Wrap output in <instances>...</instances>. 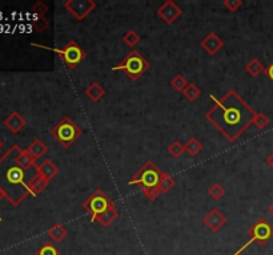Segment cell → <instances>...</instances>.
Wrapping results in <instances>:
<instances>
[{
  "label": "cell",
  "mask_w": 273,
  "mask_h": 255,
  "mask_svg": "<svg viewBox=\"0 0 273 255\" xmlns=\"http://www.w3.org/2000/svg\"><path fill=\"white\" fill-rule=\"evenodd\" d=\"M143 194L145 195V198H148L149 201H156L162 193L158 188H155V189H143Z\"/></svg>",
  "instance_id": "cell-33"
},
{
  "label": "cell",
  "mask_w": 273,
  "mask_h": 255,
  "mask_svg": "<svg viewBox=\"0 0 273 255\" xmlns=\"http://www.w3.org/2000/svg\"><path fill=\"white\" fill-rule=\"evenodd\" d=\"M245 70H247L252 77H257V76H260L261 73H264L265 66L263 65V63H261L259 59H252V60L245 65Z\"/></svg>",
  "instance_id": "cell-21"
},
{
  "label": "cell",
  "mask_w": 273,
  "mask_h": 255,
  "mask_svg": "<svg viewBox=\"0 0 273 255\" xmlns=\"http://www.w3.org/2000/svg\"><path fill=\"white\" fill-rule=\"evenodd\" d=\"M200 95H201V91H200L199 87H197L196 84H193V82H189L188 87L182 91V96H184L188 101H190V103H194L196 100L199 99Z\"/></svg>",
  "instance_id": "cell-23"
},
{
  "label": "cell",
  "mask_w": 273,
  "mask_h": 255,
  "mask_svg": "<svg viewBox=\"0 0 273 255\" xmlns=\"http://www.w3.org/2000/svg\"><path fill=\"white\" fill-rule=\"evenodd\" d=\"M240 255H241V254H240Z\"/></svg>",
  "instance_id": "cell-39"
},
{
  "label": "cell",
  "mask_w": 273,
  "mask_h": 255,
  "mask_svg": "<svg viewBox=\"0 0 273 255\" xmlns=\"http://www.w3.org/2000/svg\"><path fill=\"white\" fill-rule=\"evenodd\" d=\"M168 154L174 158H180V157L185 153V148H184V144H182L180 141L175 140L172 141L170 145H168Z\"/></svg>",
  "instance_id": "cell-25"
},
{
  "label": "cell",
  "mask_w": 273,
  "mask_h": 255,
  "mask_svg": "<svg viewBox=\"0 0 273 255\" xmlns=\"http://www.w3.org/2000/svg\"><path fill=\"white\" fill-rule=\"evenodd\" d=\"M31 11H32L36 16H44L47 13V11H48V5H47L46 3H43L42 0H39V1H36V3L32 5Z\"/></svg>",
  "instance_id": "cell-31"
},
{
  "label": "cell",
  "mask_w": 273,
  "mask_h": 255,
  "mask_svg": "<svg viewBox=\"0 0 273 255\" xmlns=\"http://www.w3.org/2000/svg\"><path fill=\"white\" fill-rule=\"evenodd\" d=\"M267 164H268L269 166H271V168L273 169V153H272V154H271V156L268 157V158H267Z\"/></svg>",
  "instance_id": "cell-35"
},
{
  "label": "cell",
  "mask_w": 273,
  "mask_h": 255,
  "mask_svg": "<svg viewBox=\"0 0 273 255\" xmlns=\"http://www.w3.org/2000/svg\"><path fill=\"white\" fill-rule=\"evenodd\" d=\"M223 5L228 9V11L236 12L237 9L243 5V1H241V0H224Z\"/></svg>",
  "instance_id": "cell-32"
},
{
  "label": "cell",
  "mask_w": 273,
  "mask_h": 255,
  "mask_svg": "<svg viewBox=\"0 0 273 255\" xmlns=\"http://www.w3.org/2000/svg\"><path fill=\"white\" fill-rule=\"evenodd\" d=\"M48 184L50 182L47 181V180H44V178L39 177V176H36V177L33 178L32 182H31V193H32L33 197H36V195H39V194H42L44 190L47 189V186H48Z\"/></svg>",
  "instance_id": "cell-22"
},
{
  "label": "cell",
  "mask_w": 273,
  "mask_h": 255,
  "mask_svg": "<svg viewBox=\"0 0 273 255\" xmlns=\"http://www.w3.org/2000/svg\"><path fill=\"white\" fill-rule=\"evenodd\" d=\"M1 149H3V141L0 138V152H1Z\"/></svg>",
  "instance_id": "cell-37"
},
{
  "label": "cell",
  "mask_w": 273,
  "mask_h": 255,
  "mask_svg": "<svg viewBox=\"0 0 273 255\" xmlns=\"http://www.w3.org/2000/svg\"><path fill=\"white\" fill-rule=\"evenodd\" d=\"M249 241L245 243L244 246H241L236 253L232 255H240L244 250H247L253 242L259 243V246H265L267 243L273 238V226L269 223L267 218H259L252 226L248 229Z\"/></svg>",
  "instance_id": "cell-6"
},
{
  "label": "cell",
  "mask_w": 273,
  "mask_h": 255,
  "mask_svg": "<svg viewBox=\"0 0 273 255\" xmlns=\"http://www.w3.org/2000/svg\"><path fill=\"white\" fill-rule=\"evenodd\" d=\"M117 217H119V211L116 210V207H112V209H109L108 211H105V213H103L101 215H99V217L96 218V222H99L103 227H109L112 223L117 219Z\"/></svg>",
  "instance_id": "cell-18"
},
{
  "label": "cell",
  "mask_w": 273,
  "mask_h": 255,
  "mask_svg": "<svg viewBox=\"0 0 273 255\" xmlns=\"http://www.w3.org/2000/svg\"><path fill=\"white\" fill-rule=\"evenodd\" d=\"M253 125L257 128V129H265V128L269 125V119L268 116L264 115V113H259L256 112V116H255V119H253Z\"/></svg>",
  "instance_id": "cell-29"
},
{
  "label": "cell",
  "mask_w": 273,
  "mask_h": 255,
  "mask_svg": "<svg viewBox=\"0 0 273 255\" xmlns=\"http://www.w3.org/2000/svg\"><path fill=\"white\" fill-rule=\"evenodd\" d=\"M170 84H171V87L174 88L175 91L182 92V91H184V89L188 87V84H189V82L186 81V78L184 77L182 74L179 73V74H175L174 77L171 78Z\"/></svg>",
  "instance_id": "cell-26"
},
{
  "label": "cell",
  "mask_w": 273,
  "mask_h": 255,
  "mask_svg": "<svg viewBox=\"0 0 273 255\" xmlns=\"http://www.w3.org/2000/svg\"><path fill=\"white\" fill-rule=\"evenodd\" d=\"M268 211H269V213H271V214L273 215V202H272V203H271V205H269V207H268Z\"/></svg>",
  "instance_id": "cell-36"
},
{
  "label": "cell",
  "mask_w": 273,
  "mask_h": 255,
  "mask_svg": "<svg viewBox=\"0 0 273 255\" xmlns=\"http://www.w3.org/2000/svg\"><path fill=\"white\" fill-rule=\"evenodd\" d=\"M47 234H48V237H50L54 242L59 243L63 242V239H66V237L68 235V231H67L66 227L63 226V225H60V223H55L54 226L48 229Z\"/></svg>",
  "instance_id": "cell-17"
},
{
  "label": "cell",
  "mask_w": 273,
  "mask_h": 255,
  "mask_svg": "<svg viewBox=\"0 0 273 255\" xmlns=\"http://www.w3.org/2000/svg\"><path fill=\"white\" fill-rule=\"evenodd\" d=\"M149 63L145 60V58L140 52L132 50L117 65L112 68L113 72L121 70L127 74V77L132 81H137L143 74L149 69Z\"/></svg>",
  "instance_id": "cell-3"
},
{
  "label": "cell",
  "mask_w": 273,
  "mask_h": 255,
  "mask_svg": "<svg viewBox=\"0 0 273 255\" xmlns=\"http://www.w3.org/2000/svg\"><path fill=\"white\" fill-rule=\"evenodd\" d=\"M182 9L179 7L174 0H167L158 8V16L163 19L167 24H172L182 16Z\"/></svg>",
  "instance_id": "cell-10"
},
{
  "label": "cell",
  "mask_w": 273,
  "mask_h": 255,
  "mask_svg": "<svg viewBox=\"0 0 273 255\" xmlns=\"http://www.w3.org/2000/svg\"><path fill=\"white\" fill-rule=\"evenodd\" d=\"M48 27H50V21L47 20L44 16H36L32 20V28L37 32L43 33Z\"/></svg>",
  "instance_id": "cell-28"
},
{
  "label": "cell",
  "mask_w": 273,
  "mask_h": 255,
  "mask_svg": "<svg viewBox=\"0 0 273 255\" xmlns=\"http://www.w3.org/2000/svg\"><path fill=\"white\" fill-rule=\"evenodd\" d=\"M35 255H60V251H59L52 243L47 242L36 251V254Z\"/></svg>",
  "instance_id": "cell-30"
},
{
  "label": "cell",
  "mask_w": 273,
  "mask_h": 255,
  "mask_svg": "<svg viewBox=\"0 0 273 255\" xmlns=\"http://www.w3.org/2000/svg\"><path fill=\"white\" fill-rule=\"evenodd\" d=\"M175 185H176V180H175V177H172V176H170V174H167L163 172L162 180H160L158 186V189L160 190V193L162 194L170 193L171 190L175 188Z\"/></svg>",
  "instance_id": "cell-19"
},
{
  "label": "cell",
  "mask_w": 273,
  "mask_h": 255,
  "mask_svg": "<svg viewBox=\"0 0 273 255\" xmlns=\"http://www.w3.org/2000/svg\"><path fill=\"white\" fill-rule=\"evenodd\" d=\"M209 97L213 100V105L205 119L229 142H235L252 125L256 112L235 89L228 91L221 99L212 95Z\"/></svg>",
  "instance_id": "cell-1"
},
{
  "label": "cell",
  "mask_w": 273,
  "mask_h": 255,
  "mask_svg": "<svg viewBox=\"0 0 273 255\" xmlns=\"http://www.w3.org/2000/svg\"><path fill=\"white\" fill-rule=\"evenodd\" d=\"M17 145H12L0 157V193L12 206L20 205L28 195H32L29 186L37 176L36 166L25 169L17 161Z\"/></svg>",
  "instance_id": "cell-2"
},
{
  "label": "cell",
  "mask_w": 273,
  "mask_h": 255,
  "mask_svg": "<svg viewBox=\"0 0 273 255\" xmlns=\"http://www.w3.org/2000/svg\"><path fill=\"white\" fill-rule=\"evenodd\" d=\"M33 46L40 47V48H44V50L55 52V54L59 56V59L66 64L67 68H70V69L76 68V66L79 65L80 63L86 59V52H84L83 48L79 46V43L75 40L68 41L63 48H50V47L37 46V44H33Z\"/></svg>",
  "instance_id": "cell-7"
},
{
  "label": "cell",
  "mask_w": 273,
  "mask_h": 255,
  "mask_svg": "<svg viewBox=\"0 0 273 255\" xmlns=\"http://www.w3.org/2000/svg\"><path fill=\"white\" fill-rule=\"evenodd\" d=\"M163 170L153 164L152 161H147L139 170H137L132 180L128 182L129 186L137 185L143 189H155L158 188L159 182L162 180Z\"/></svg>",
  "instance_id": "cell-4"
},
{
  "label": "cell",
  "mask_w": 273,
  "mask_h": 255,
  "mask_svg": "<svg viewBox=\"0 0 273 255\" xmlns=\"http://www.w3.org/2000/svg\"><path fill=\"white\" fill-rule=\"evenodd\" d=\"M185 152L189 154L190 157H196L201 150H203V144L200 142L196 137H190L189 140L184 144Z\"/></svg>",
  "instance_id": "cell-20"
},
{
  "label": "cell",
  "mask_w": 273,
  "mask_h": 255,
  "mask_svg": "<svg viewBox=\"0 0 273 255\" xmlns=\"http://www.w3.org/2000/svg\"><path fill=\"white\" fill-rule=\"evenodd\" d=\"M25 125H27V121H25L24 117L19 112H12L4 120V127L8 129L9 132L15 133V134L20 132V130H23Z\"/></svg>",
  "instance_id": "cell-13"
},
{
  "label": "cell",
  "mask_w": 273,
  "mask_h": 255,
  "mask_svg": "<svg viewBox=\"0 0 273 255\" xmlns=\"http://www.w3.org/2000/svg\"><path fill=\"white\" fill-rule=\"evenodd\" d=\"M224 44H225L224 40L216 32H208L207 35H205V37H203L201 41H200V47H201L209 56H215V55H217V52L223 48Z\"/></svg>",
  "instance_id": "cell-12"
},
{
  "label": "cell",
  "mask_w": 273,
  "mask_h": 255,
  "mask_svg": "<svg viewBox=\"0 0 273 255\" xmlns=\"http://www.w3.org/2000/svg\"><path fill=\"white\" fill-rule=\"evenodd\" d=\"M64 8L78 21H83L96 9L93 0H67L64 1Z\"/></svg>",
  "instance_id": "cell-9"
},
{
  "label": "cell",
  "mask_w": 273,
  "mask_h": 255,
  "mask_svg": "<svg viewBox=\"0 0 273 255\" xmlns=\"http://www.w3.org/2000/svg\"><path fill=\"white\" fill-rule=\"evenodd\" d=\"M51 134L64 148H70L82 136V129L70 117H63L54 128H51Z\"/></svg>",
  "instance_id": "cell-5"
},
{
  "label": "cell",
  "mask_w": 273,
  "mask_h": 255,
  "mask_svg": "<svg viewBox=\"0 0 273 255\" xmlns=\"http://www.w3.org/2000/svg\"><path fill=\"white\" fill-rule=\"evenodd\" d=\"M84 95L87 96L88 99L93 101V103H99L100 100L105 96V89H104L99 82H91L86 89H84Z\"/></svg>",
  "instance_id": "cell-16"
},
{
  "label": "cell",
  "mask_w": 273,
  "mask_h": 255,
  "mask_svg": "<svg viewBox=\"0 0 273 255\" xmlns=\"http://www.w3.org/2000/svg\"><path fill=\"white\" fill-rule=\"evenodd\" d=\"M36 173L39 177L44 178L50 182L59 174V168L51 160H44L42 164L36 166Z\"/></svg>",
  "instance_id": "cell-14"
},
{
  "label": "cell",
  "mask_w": 273,
  "mask_h": 255,
  "mask_svg": "<svg viewBox=\"0 0 273 255\" xmlns=\"http://www.w3.org/2000/svg\"><path fill=\"white\" fill-rule=\"evenodd\" d=\"M28 154L32 157L33 160H40L47 152H48V146H47L42 140H39V138H35V140L29 144V146L25 149Z\"/></svg>",
  "instance_id": "cell-15"
},
{
  "label": "cell",
  "mask_w": 273,
  "mask_h": 255,
  "mask_svg": "<svg viewBox=\"0 0 273 255\" xmlns=\"http://www.w3.org/2000/svg\"><path fill=\"white\" fill-rule=\"evenodd\" d=\"M203 223L211 231L217 233L227 223V217H225V214L221 210L217 209V207H213L203 217Z\"/></svg>",
  "instance_id": "cell-11"
},
{
  "label": "cell",
  "mask_w": 273,
  "mask_h": 255,
  "mask_svg": "<svg viewBox=\"0 0 273 255\" xmlns=\"http://www.w3.org/2000/svg\"><path fill=\"white\" fill-rule=\"evenodd\" d=\"M208 193H209V195H211L213 199H216V201H219V199H221V198L227 194V190L224 189V186H221L219 184V182H215L213 185L209 188V190H208Z\"/></svg>",
  "instance_id": "cell-27"
},
{
  "label": "cell",
  "mask_w": 273,
  "mask_h": 255,
  "mask_svg": "<svg viewBox=\"0 0 273 255\" xmlns=\"http://www.w3.org/2000/svg\"><path fill=\"white\" fill-rule=\"evenodd\" d=\"M3 198H4V197H3V194L0 193V201H1V199H3ZM0 219H1V218H0Z\"/></svg>",
  "instance_id": "cell-38"
},
{
  "label": "cell",
  "mask_w": 273,
  "mask_h": 255,
  "mask_svg": "<svg viewBox=\"0 0 273 255\" xmlns=\"http://www.w3.org/2000/svg\"><path fill=\"white\" fill-rule=\"evenodd\" d=\"M264 74L267 76V77L271 80V81L273 82V60L272 63L269 64L268 66H265V70H264Z\"/></svg>",
  "instance_id": "cell-34"
},
{
  "label": "cell",
  "mask_w": 273,
  "mask_h": 255,
  "mask_svg": "<svg viewBox=\"0 0 273 255\" xmlns=\"http://www.w3.org/2000/svg\"><path fill=\"white\" fill-rule=\"evenodd\" d=\"M112 207H115L113 202L103 190H95L90 197L83 202V209L87 210L91 214V222H96V218L101 215L103 213L108 211Z\"/></svg>",
  "instance_id": "cell-8"
},
{
  "label": "cell",
  "mask_w": 273,
  "mask_h": 255,
  "mask_svg": "<svg viewBox=\"0 0 273 255\" xmlns=\"http://www.w3.org/2000/svg\"><path fill=\"white\" fill-rule=\"evenodd\" d=\"M140 41V35H139L135 29H129L128 32H125L124 36H123V43H124L127 47H129V48H135Z\"/></svg>",
  "instance_id": "cell-24"
}]
</instances>
